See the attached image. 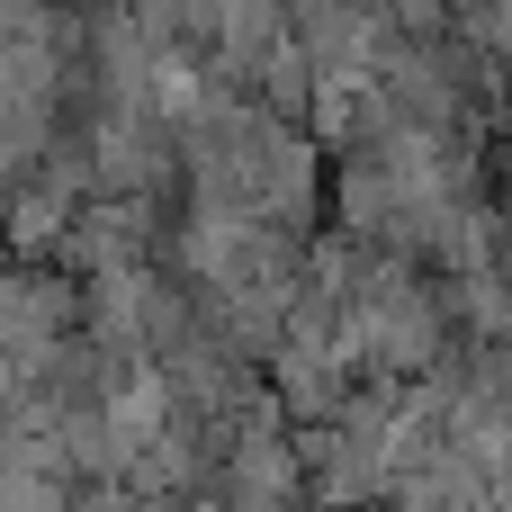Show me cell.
Masks as SVG:
<instances>
[{"label":"cell","mask_w":512,"mask_h":512,"mask_svg":"<svg viewBox=\"0 0 512 512\" xmlns=\"http://www.w3.org/2000/svg\"><path fill=\"white\" fill-rule=\"evenodd\" d=\"M81 225V198H63L54 180H18L9 198H0V261H54L63 252V234Z\"/></svg>","instance_id":"obj_1"}]
</instances>
